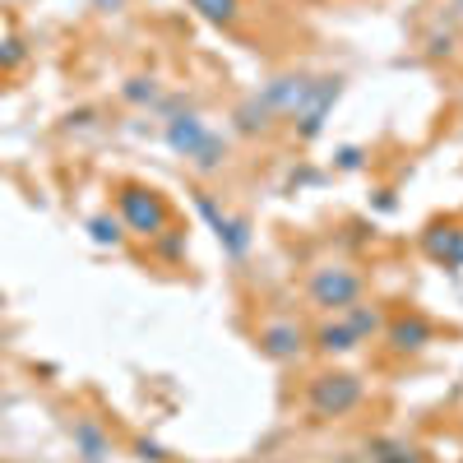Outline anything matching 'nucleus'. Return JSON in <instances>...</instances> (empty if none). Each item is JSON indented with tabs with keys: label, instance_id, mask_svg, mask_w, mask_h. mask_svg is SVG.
Masks as SVG:
<instances>
[{
	"label": "nucleus",
	"instance_id": "obj_1",
	"mask_svg": "<svg viewBox=\"0 0 463 463\" xmlns=\"http://www.w3.org/2000/svg\"><path fill=\"white\" fill-rule=\"evenodd\" d=\"M167 148L176 153V158H185L195 172H222V163H227V139L218 135V130H209L195 111H172L167 116Z\"/></svg>",
	"mask_w": 463,
	"mask_h": 463
},
{
	"label": "nucleus",
	"instance_id": "obj_2",
	"mask_svg": "<svg viewBox=\"0 0 463 463\" xmlns=\"http://www.w3.org/2000/svg\"><path fill=\"white\" fill-rule=\"evenodd\" d=\"M116 213H121V222H126V232H135V237H163L167 232V222H172V209H167V200L158 195V190H148V185H121L116 190Z\"/></svg>",
	"mask_w": 463,
	"mask_h": 463
},
{
	"label": "nucleus",
	"instance_id": "obj_3",
	"mask_svg": "<svg viewBox=\"0 0 463 463\" xmlns=\"http://www.w3.org/2000/svg\"><path fill=\"white\" fill-rule=\"evenodd\" d=\"M311 301L320 306V311H347V306H357L362 292H366V279L357 274V269L347 264H325L311 274Z\"/></svg>",
	"mask_w": 463,
	"mask_h": 463
},
{
	"label": "nucleus",
	"instance_id": "obj_4",
	"mask_svg": "<svg viewBox=\"0 0 463 463\" xmlns=\"http://www.w3.org/2000/svg\"><path fill=\"white\" fill-rule=\"evenodd\" d=\"M366 399V384L353 371H325L311 380V412L316 417H347Z\"/></svg>",
	"mask_w": 463,
	"mask_h": 463
},
{
	"label": "nucleus",
	"instance_id": "obj_5",
	"mask_svg": "<svg viewBox=\"0 0 463 463\" xmlns=\"http://www.w3.org/2000/svg\"><path fill=\"white\" fill-rule=\"evenodd\" d=\"M338 93H343V80H338V74H325V80H316V89H311V98H306V107L292 116L301 139H316V135L325 130V116L334 111Z\"/></svg>",
	"mask_w": 463,
	"mask_h": 463
},
{
	"label": "nucleus",
	"instance_id": "obj_6",
	"mask_svg": "<svg viewBox=\"0 0 463 463\" xmlns=\"http://www.w3.org/2000/svg\"><path fill=\"white\" fill-rule=\"evenodd\" d=\"M316 80H306V74H279V80H269L260 89V102L274 111V116H297L306 107V98H311Z\"/></svg>",
	"mask_w": 463,
	"mask_h": 463
},
{
	"label": "nucleus",
	"instance_id": "obj_7",
	"mask_svg": "<svg viewBox=\"0 0 463 463\" xmlns=\"http://www.w3.org/2000/svg\"><path fill=\"white\" fill-rule=\"evenodd\" d=\"M260 353L274 357V362H297L306 353V329L292 320H274L260 329Z\"/></svg>",
	"mask_w": 463,
	"mask_h": 463
},
{
	"label": "nucleus",
	"instance_id": "obj_8",
	"mask_svg": "<svg viewBox=\"0 0 463 463\" xmlns=\"http://www.w3.org/2000/svg\"><path fill=\"white\" fill-rule=\"evenodd\" d=\"M421 250H427L436 264L463 269V222H431L421 232Z\"/></svg>",
	"mask_w": 463,
	"mask_h": 463
},
{
	"label": "nucleus",
	"instance_id": "obj_9",
	"mask_svg": "<svg viewBox=\"0 0 463 463\" xmlns=\"http://www.w3.org/2000/svg\"><path fill=\"white\" fill-rule=\"evenodd\" d=\"M70 440H74V454L84 463H107L111 458V431L102 427L98 417H80L70 427Z\"/></svg>",
	"mask_w": 463,
	"mask_h": 463
},
{
	"label": "nucleus",
	"instance_id": "obj_10",
	"mask_svg": "<svg viewBox=\"0 0 463 463\" xmlns=\"http://www.w3.org/2000/svg\"><path fill=\"white\" fill-rule=\"evenodd\" d=\"M384 338H390V347H394V353L412 357V353H421V347L431 343V325L421 320V316H399V320H390V325H384Z\"/></svg>",
	"mask_w": 463,
	"mask_h": 463
},
{
	"label": "nucleus",
	"instance_id": "obj_11",
	"mask_svg": "<svg viewBox=\"0 0 463 463\" xmlns=\"http://www.w3.org/2000/svg\"><path fill=\"white\" fill-rule=\"evenodd\" d=\"M213 237H218V246H222L232 260H241V255L250 250V222L237 218V213H222V222L213 227Z\"/></svg>",
	"mask_w": 463,
	"mask_h": 463
},
{
	"label": "nucleus",
	"instance_id": "obj_12",
	"mask_svg": "<svg viewBox=\"0 0 463 463\" xmlns=\"http://www.w3.org/2000/svg\"><path fill=\"white\" fill-rule=\"evenodd\" d=\"M232 121H237V130H241V135H264L269 126H274V111H269V107L260 102V93H255V98L237 102V111H232Z\"/></svg>",
	"mask_w": 463,
	"mask_h": 463
},
{
	"label": "nucleus",
	"instance_id": "obj_13",
	"mask_svg": "<svg viewBox=\"0 0 463 463\" xmlns=\"http://www.w3.org/2000/svg\"><path fill=\"white\" fill-rule=\"evenodd\" d=\"M357 343H362V338L347 329L343 320H329V325L316 329V347H320V353H329V357H334V353H353Z\"/></svg>",
	"mask_w": 463,
	"mask_h": 463
},
{
	"label": "nucleus",
	"instance_id": "obj_14",
	"mask_svg": "<svg viewBox=\"0 0 463 463\" xmlns=\"http://www.w3.org/2000/svg\"><path fill=\"white\" fill-rule=\"evenodd\" d=\"M190 10L209 24H218V28H232L241 19V0H190Z\"/></svg>",
	"mask_w": 463,
	"mask_h": 463
},
{
	"label": "nucleus",
	"instance_id": "obj_15",
	"mask_svg": "<svg viewBox=\"0 0 463 463\" xmlns=\"http://www.w3.org/2000/svg\"><path fill=\"white\" fill-rule=\"evenodd\" d=\"M347 329H353L357 338H371V334H380L384 329V320H380V311H375V306H347V320H343Z\"/></svg>",
	"mask_w": 463,
	"mask_h": 463
},
{
	"label": "nucleus",
	"instance_id": "obj_16",
	"mask_svg": "<svg viewBox=\"0 0 463 463\" xmlns=\"http://www.w3.org/2000/svg\"><path fill=\"white\" fill-rule=\"evenodd\" d=\"M371 463H421V454L403 440H371Z\"/></svg>",
	"mask_w": 463,
	"mask_h": 463
},
{
	"label": "nucleus",
	"instance_id": "obj_17",
	"mask_svg": "<svg viewBox=\"0 0 463 463\" xmlns=\"http://www.w3.org/2000/svg\"><path fill=\"white\" fill-rule=\"evenodd\" d=\"M89 237L98 246H121L126 241V222L111 218V213H98V218H89Z\"/></svg>",
	"mask_w": 463,
	"mask_h": 463
},
{
	"label": "nucleus",
	"instance_id": "obj_18",
	"mask_svg": "<svg viewBox=\"0 0 463 463\" xmlns=\"http://www.w3.org/2000/svg\"><path fill=\"white\" fill-rule=\"evenodd\" d=\"M121 98H126V102H135V107L158 102V80H153V74H135V80H126Z\"/></svg>",
	"mask_w": 463,
	"mask_h": 463
},
{
	"label": "nucleus",
	"instance_id": "obj_19",
	"mask_svg": "<svg viewBox=\"0 0 463 463\" xmlns=\"http://www.w3.org/2000/svg\"><path fill=\"white\" fill-rule=\"evenodd\" d=\"M24 61H28L24 37H5V43H0V70H19Z\"/></svg>",
	"mask_w": 463,
	"mask_h": 463
},
{
	"label": "nucleus",
	"instance_id": "obj_20",
	"mask_svg": "<svg viewBox=\"0 0 463 463\" xmlns=\"http://www.w3.org/2000/svg\"><path fill=\"white\" fill-rule=\"evenodd\" d=\"M135 454H139L144 463H163V458H167V449H163L158 440H144V436L135 440Z\"/></svg>",
	"mask_w": 463,
	"mask_h": 463
},
{
	"label": "nucleus",
	"instance_id": "obj_21",
	"mask_svg": "<svg viewBox=\"0 0 463 463\" xmlns=\"http://www.w3.org/2000/svg\"><path fill=\"white\" fill-rule=\"evenodd\" d=\"M449 52H454V37H449V33H445V37H440V33L427 37V56H449Z\"/></svg>",
	"mask_w": 463,
	"mask_h": 463
},
{
	"label": "nucleus",
	"instance_id": "obj_22",
	"mask_svg": "<svg viewBox=\"0 0 463 463\" xmlns=\"http://www.w3.org/2000/svg\"><path fill=\"white\" fill-rule=\"evenodd\" d=\"M153 241H163V255H167V260H181V255H185V241H181V237H167V232H163V237H153Z\"/></svg>",
	"mask_w": 463,
	"mask_h": 463
},
{
	"label": "nucleus",
	"instance_id": "obj_23",
	"mask_svg": "<svg viewBox=\"0 0 463 463\" xmlns=\"http://www.w3.org/2000/svg\"><path fill=\"white\" fill-rule=\"evenodd\" d=\"M338 167L343 172H357L362 167V148H338Z\"/></svg>",
	"mask_w": 463,
	"mask_h": 463
},
{
	"label": "nucleus",
	"instance_id": "obj_24",
	"mask_svg": "<svg viewBox=\"0 0 463 463\" xmlns=\"http://www.w3.org/2000/svg\"><path fill=\"white\" fill-rule=\"evenodd\" d=\"M93 10H102V14H121V10H126V0H93Z\"/></svg>",
	"mask_w": 463,
	"mask_h": 463
},
{
	"label": "nucleus",
	"instance_id": "obj_25",
	"mask_svg": "<svg viewBox=\"0 0 463 463\" xmlns=\"http://www.w3.org/2000/svg\"><path fill=\"white\" fill-rule=\"evenodd\" d=\"M65 121H70V126H89V121H93V111H89V107H80V111H70Z\"/></svg>",
	"mask_w": 463,
	"mask_h": 463
},
{
	"label": "nucleus",
	"instance_id": "obj_26",
	"mask_svg": "<svg viewBox=\"0 0 463 463\" xmlns=\"http://www.w3.org/2000/svg\"><path fill=\"white\" fill-rule=\"evenodd\" d=\"M454 5H458V10H463V0H454Z\"/></svg>",
	"mask_w": 463,
	"mask_h": 463
},
{
	"label": "nucleus",
	"instance_id": "obj_27",
	"mask_svg": "<svg viewBox=\"0 0 463 463\" xmlns=\"http://www.w3.org/2000/svg\"><path fill=\"white\" fill-rule=\"evenodd\" d=\"M0 306H5V297H0Z\"/></svg>",
	"mask_w": 463,
	"mask_h": 463
},
{
	"label": "nucleus",
	"instance_id": "obj_28",
	"mask_svg": "<svg viewBox=\"0 0 463 463\" xmlns=\"http://www.w3.org/2000/svg\"><path fill=\"white\" fill-rule=\"evenodd\" d=\"M343 463H347V458H343Z\"/></svg>",
	"mask_w": 463,
	"mask_h": 463
}]
</instances>
